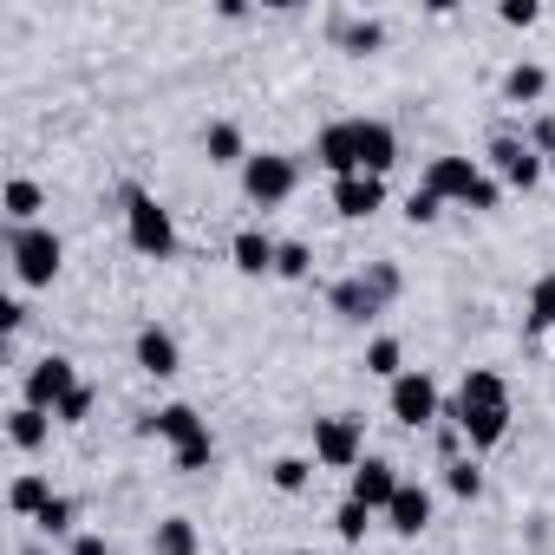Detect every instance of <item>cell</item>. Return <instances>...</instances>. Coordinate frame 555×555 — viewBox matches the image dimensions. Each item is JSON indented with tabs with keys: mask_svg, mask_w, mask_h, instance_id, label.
I'll list each match as a JSON object with an SVG mask.
<instances>
[{
	"mask_svg": "<svg viewBox=\"0 0 555 555\" xmlns=\"http://www.w3.org/2000/svg\"><path fill=\"white\" fill-rule=\"evenodd\" d=\"M21 555H47V548H34V542H27V548H21Z\"/></svg>",
	"mask_w": 555,
	"mask_h": 555,
	"instance_id": "obj_40",
	"label": "cell"
},
{
	"mask_svg": "<svg viewBox=\"0 0 555 555\" xmlns=\"http://www.w3.org/2000/svg\"><path fill=\"white\" fill-rule=\"evenodd\" d=\"M327 314H334V321H347V327H366V321H379L386 308L373 301V288L360 282V274H340V282L327 288Z\"/></svg>",
	"mask_w": 555,
	"mask_h": 555,
	"instance_id": "obj_18",
	"label": "cell"
},
{
	"mask_svg": "<svg viewBox=\"0 0 555 555\" xmlns=\"http://www.w3.org/2000/svg\"><path fill=\"white\" fill-rule=\"evenodd\" d=\"M229 261H235V274H248V282H261V274H274V261H282V242H274L268 229H235V242H229Z\"/></svg>",
	"mask_w": 555,
	"mask_h": 555,
	"instance_id": "obj_17",
	"label": "cell"
},
{
	"mask_svg": "<svg viewBox=\"0 0 555 555\" xmlns=\"http://www.w3.org/2000/svg\"><path fill=\"white\" fill-rule=\"evenodd\" d=\"M438 216H444V196H431V190L418 183V190L405 196V222H412V229H431Z\"/></svg>",
	"mask_w": 555,
	"mask_h": 555,
	"instance_id": "obj_33",
	"label": "cell"
},
{
	"mask_svg": "<svg viewBox=\"0 0 555 555\" xmlns=\"http://www.w3.org/2000/svg\"><path fill=\"white\" fill-rule=\"evenodd\" d=\"M483 177H490V170H483V157H464V151H438V157L425 164V177H418V183H425L431 196H444V203H457V209H464V203L477 196V183H483Z\"/></svg>",
	"mask_w": 555,
	"mask_h": 555,
	"instance_id": "obj_10",
	"label": "cell"
},
{
	"mask_svg": "<svg viewBox=\"0 0 555 555\" xmlns=\"http://www.w3.org/2000/svg\"><path fill=\"white\" fill-rule=\"evenodd\" d=\"M288 555H314V548H288Z\"/></svg>",
	"mask_w": 555,
	"mask_h": 555,
	"instance_id": "obj_41",
	"label": "cell"
},
{
	"mask_svg": "<svg viewBox=\"0 0 555 555\" xmlns=\"http://www.w3.org/2000/svg\"><path fill=\"white\" fill-rule=\"evenodd\" d=\"M34 529H40V535H66V542H73V535H79V503H73V496H53V503L40 509V522H34Z\"/></svg>",
	"mask_w": 555,
	"mask_h": 555,
	"instance_id": "obj_30",
	"label": "cell"
},
{
	"mask_svg": "<svg viewBox=\"0 0 555 555\" xmlns=\"http://www.w3.org/2000/svg\"><path fill=\"white\" fill-rule=\"evenodd\" d=\"M399 483H405V477H399V464L366 451V464L347 477V496H353V503H366L373 516H386V509H392V496H399Z\"/></svg>",
	"mask_w": 555,
	"mask_h": 555,
	"instance_id": "obj_12",
	"label": "cell"
},
{
	"mask_svg": "<svg viewBox=\"0 0 555 555\" xmlns=\"http://www.w3.org/2000/svg\"><path fill=\"white\" fill-rule=\"evenodd\" d=\"M53 496H60V490H53V483H47L40 470H21V477L8 483V509H14L21 522H40V509H47Z\"/></svg>",
	"mask_w": 555,
	"mask_h": 555,
	"instance_id": "obj_21",
	"label": "cell"
},
{
	"mask_svg": "<svg viewBox=\"0 0 555 555\" xmlns=\"http://www.w3.org/2000/svg\"><path fill=\"white\" fill-rule=\"evenodd\" d=\"M235 177H242V196L255 209H282L301 190V157H288V151H255Z\"/></svg>",
	"mask_w": 555,
	"mask_h": 555,
	"instance_id": "obj_6",
	"label": "cell"
},
{
	"mask_svg": "<svg viewBox=\"0 0 555 555\" xmlns=\"http://www.w3.org/2000/svg\"><path fill=\"white\" fill-rule=\"evenodd\" d=\"M170 464H177L183 477H196V470H209V464H216V431H209L203 444H183V451H170Z\"/></svg>",
	"mask_w": 555,
	"mask_h": 555,
	"instance_id": "obj_35",
	"label": "cell"
},
{
	"mask_svg": "<svg viewBox=\"0 0 555 555\" xmlns=\"http://www.w3.org/2000/svg\"><path fill=\"white\" fill-rule=\"evenodd\" d=\"M86 379H79V366L66 360V353H40L27 373H21V405H40V412H60V399L66 392H79Z\"/></svg>",
	"mask_w": 555,
	"mask_h": 555,
	"instance_id": "obj_9",
	"label": "cell"
},
{
	"mask_svg": "<svg viewBox=\"0 0 555 555\" xmlns=\"http://www.w3.org/2000/svg\"><path fill=\"white\" fill-rule=\"evenodd\" d=\"M21 327H27V301H14V295H8V301H0V334L14 340Z\"/></svg>",
	"mask_w": 555,
	"mask_h": 555,
	"instance_id": "obj_38",
	"label": "cell"
},
{
	"mask_svg": "<svg viewBox=\"0 0 555 555\" xmlns=\"http://www.w3.org/2000/svg\"><path fill=\"white\" fill-rule=\"evenodd\" d=\"M274 282H314V248H308V242H282V261H274Z\"/></svg>",
	"mask_w": 555,
	"mask_h": 555,
	"instance_id": "obj_32",
	"label": "cell"
},
{
	"mask_svg": "<svg viewBox=\"0 0 555 555\" xmlns=\"http://www.w3.org/2000/svg\"><path fill=\"white\" fill-rule=\"evenodd\" d=\"M366 529H373V509H366V503H353V496H347V503H340V509H334V535H340V542H347V548H360V542H366Z\"/></svg>",
	"mask_w": 555,
	"mask_h": 555,
	"instance_id": "obj_31",
	"label": "cell"
},
{
	"mask_svg": "<svg viewBox=\"0 0 555 555\" xmlns=\"http://www.w3.org/2000/svg\"><path fill=\"white\" fill-rule=\"evenodd\" d=\"M386 412H392V425H405V431H431V425H444V392H438V379H431L425 366H405V373L386 386Z\"/></svg>",
	"mask_w": 555,
	"mask_h": 555,
	"instance_id": "obj_5",
	"label": "cell"
},
{
	"mask_svg": "<svg viewBox=\"0 0 555 555\" xmlns=\"http://www.w3.org/2000/svg\"><path fill=\"white\" fill-rule=\"evenodd\" d=\"M8 261H14L21 288H53L66 268V242L47 222H27V229H8Z\"/></svg>",
	"mask_w": 555,
	"mask_h": 555,
	"instance_id": "obj_4",
	"label": "cell"
},
{
	"mask_svg": "<svg viewBox=\"0 0 555 555\" xmlns=\"http://www.w3.org/2000/svg\"><path fill=\"white\" fill-rule=\"evenodd\" d=\"M125 242H131L144 261H170V255H177V216H170L164 196L144 190V183H125Z\"/></svg>",
	"mask_w": 555,
	"mask_h": 555,
	"instance_id": "obj_3",
	"label": "cell"
},
{
	"mask_svg": "<svg viewBox=\"0 0 555 555\" xmlns=\"http://www.w3.org/2000/svg\"><path fill=\"white\" fill-rule=\"evenodd\" d=\"M542 92H548V73L535 60H516L503 73V105H542Z\"/></svg>",
	"mask_w": 555,
	"mask_h": 555,
	"instance_id": "obj_23",
	"label": "cell"
},
{
	"mask_svg": "<svg viewBox=\"0 0 555 555\" xmlns=\"http://www.w3.org/2000/svg\"><path fill=\"white\" fill-rule=\"evenodd\" d=\"M360 366H366L373 379H386V386H392V379L405 373V340H399V334H373V340H366V353H360Z\"/></svg>",
	"mask_w": 555,
	"mask_h": 555,
	"instance_id": "obj_24",
	"label": "cell"
},
{
	"mask_svg": "<svg viewBox=\"0 0 555 555\" xmlns=\"http://www.w3.org/2000/svg\"><path fill=\"white\" fill-rule=\"evenodd\" d=\"M0 209H8V229H27V222H40V209H47V190H40L34 177H8Z\"/></svg>",
	"mask_w": 555,
	"mask_h": 555,
	"instance_id": "obj_22",
	"label": "cell"
},
{
	"mask_svg": "<svg viewBox=\"0 0 555 555\" xmlns=\"http://www.w3.org/2000/svg\"><path fill=\"white\" fill-rule=\"evenodd\" d=\"M327 177H386L399 164V131L386 118H334L314 131V151H308Z\"/></svg>",
	"mask_w": 555,
	"mask_h": 555,
	"instance_id": "obj_1",
	"label": "cell"
},
{
	"mask_svg": "<svg viewBox=\"0 0 555 555\" xmlns=\"http://www.w3.org/2000/svg\"><path fill=\"white\" fill-rule=\"evenodd\" d=\"M314 464L353 477V470L366 464V418H360V412H327V418H314Z\"/></svg>",
	"mask_w": 555,
	"mask_h": 555,
	"instance_id": "obj_7",
	"label": "cell"
},
{
	"mask_svg": "<svg viewBox=\"0 0 555 555\" xmlns=\"http://www.w3.org/2000/svg\"><path fill=\"white\" fill-rule=\"evenodd\" d=\"M496 21H503V27H535V21H542V8H535V0H503Z\"/></svg>",
	"mask_w": 555,
	"mask_h": 555,
	"instance_id": "obj_37",
	"label": "cell"
},
{
	"mask_svg": "<svg viewBox=\"0 0 555 555\" xmlns=\"http://www.w3.org/2000/svg\"><path fill=\"white\" fill-rule=\"evenodd\" d=\"M444 418L457 425V438L470 444V457H477V451H496V444L509 438V418H516L509 379H503V373H490V366H470V373L457 379V392H451Z\"/></svg>",
	"mask_w": 555,
	"mask_h": 555,
	"instance_id": "obj_2",
	"label": "cell"
},
{
	"mask_svg": "<svg viewBox=\"0 0 555 555\" xmlns=\"http://www.w3.org/2000/svg\"><path fill=\"white\" fill-rule=\"evenodd\" d=\"M522 321H529V334H555V268H548L542 282L529 288V308H522Z\"/></svg>",
	"mask_w": 555,
	"mask_h": 555,
	"instance_id": "obj_27",
	"label": "cell"
},
{
	"mask_svg": "<svg viewBox=\"0 0 555 555\" xmlns=\"http://www.w3.org/2000/svg\"><path fill=\"white\" fill-rule=\"evenodd\" d=\"M138 431H144V438H164L170 451H183V444H203V438H209V418H203L196 405H183V399H170V405H157V412H144V418H138Z\"/></svg>",
	"mask_w": 555,
	"mask_h": 555,
	"instance_id": "obj_11",
	"label": "cell"
},
{
	"mask_svg": "<svg viewBox=\"0 0 555 555\" xmlns=\"http://www.w3.org/2000/svg\"><path fill=\"white\" fill-rule=\"evenodd\" d=\"M203 542H196V522L190 516H157V529H151V555H196Z\"/></svg>",
	"mask_w": 555,
	"mask_h": 555,
	"instance_id": "obj_25",
	"label": "cell"
},
{
	"mask_svg": "<svg viewBox=\"0 0 555 555\" xmlns=\"http://www.w3.org/2000/svg\"><path fill=\"white\" fill-rule=\"evenodd\" d=\"M386 209V177H334V216H347V222H373Z\"/></svg>",
	"mask_w": 555,
	"mask_h": 555,
	"instance_id": "obj_15",
	"label": "cell"
},
{
	"mask_svg": "<svg viewBox=\"0 0 555 555\" xmlns=\"http://www.w3.org/2000/svg\"><path fill=\"white\" fill-rule=\"evenodd\" d=\"M327 40L347 53V60H373L379 47H386V21H373V14H347V8H334L327 14Z\"/></svg>",
	"mask_w": 555,
	"mask_h": 555,
	"instance_id": "obj_13",
	"label": "cell"
},
{
	"mask_svg": "<svg viewBox=\"0 0 555 555\" xmlns=\"http://www.w3.org/2000/svg\"><path fill=\"white\" fill-rule=\"evenodd\" d=\"M360 282L373 288L379 308H392V301L405 295V268H399V261H366V268H360Z\"/></svg>",
	"mask_w": 555,
	"mask_h": 555,
	"instance_id": "obj_26",
	"label": "cell"
},
{
	"mask_svg": "<svg viewBox=\"0 0 555 555\" xmlns=\"http://www.w3.org/2000/svg\"><path fill=\"white\" fill-rule=\"evenodd\" d=\"M66 555H112V542H105V535H92V529H79V535L66 542Z\"/></svg>",
	"mask_w": 555,
	"mask_h": 555,
	"instance_id": "obj_39",
	"label": "cell"
},
{
	"mask_svg": "<svg viewBox=\"0 0 555 555\" xmlns=\"http://www.w3.org/2000/svg\"><path fill=\"white\" fill-rule=\"evenodd\" d=\"M522 138H529V151H535V157H555V112L529 118V131H522Z\"/></svg>",
	"mask_w": 555,
	"mask_h": 555,
	"instance_id": "obj_36",
	"label": "cell"
},
{
	"mask_svg": "<svg viewBox=\"0 0 555 555\" xmlns=\"http://www.w3.org/2000/svg\"><path fill=\"white\" fill-rule=\"evenodd\" d=\"M203 157H209L216 170H242L255 151H248V138H242L235 118H209V125H203Z\"/></svg>",
	"mask_w": 555,
	"mask_h": 555,
	"instance_id": "obj_19",
	"label": "cell"
},
{
	"mask_svg": "<svg viewBox=\"0 0 555 555\" xmlns=\"http://www.w3.org/2000/svg\"><path fill=\"white\" fill-rule=\"evenodd\" d=\"M131 360H138V373L144 379H177L183 373V347H177V334L170 327H138V340H131Z\"/></svg>",
	"mask_w": 555,
	"mask_h": 555,
	"instance_id": "obj_14",
	"label": "cell"
},
{
	"mask_svg": "<svg viewBox=\"0 0 555 555\" xmlns=\"http://www.w3.org/2000/svg\"><path fill=\"white\" fill-rule=\"evenodd\" d=\"M92 412H99V392H92V386H79V392H66V399H60V412H53V418H60V425H86Z\"/></svg>",
	"mask_w": 555,
	"mask_h": 555,
	"instance_id": "obj_34",
	"label": "cell"
},
{
	"mask_svg": "<svg viewBox=\"0 0 555 555\" xmlns=\"http://www.w3.org/2000/svg\"><path fill=\"white\" fill-rule=\"evenodd\" d=\"M268 483L282 490V496H301V490L314 483V457H274V464H268Z\"/></svg>",
	"mask_w": 555,
	"mask_h": 555,
	"instance_id": "obj_28",
	"label": "cell"
},
{
	"mask_svg": "<svg viewBox=\"0 0 555 555\" xmlns=\"http://www.w3.org/2000/svg\"><path fill=\"white\" fill-rule=\"evenodd\" d=\"M483 170H490L503 190H535V183H542V170H548V157H535V151H529V138L503 125V131L483 144Z\"/></svg>",
	"mask_w": 555,
	"mask_h": 555,
	"instance_id": "obj_8",
	"label": "cell"
},
{
	"mask_svg": "<svg viewBox=\"0 0 555 555\" xmlns=\"http://www.w3.org/2000/svg\"><path fill=\"white\" fill-rule=\"evenodd\" d=\"M53 425H60L53 412H40V405H14V412H8V444H14V451H40V444L53 438Z\"/></svg>",
	"mask_w": 555,
	"mask_h": 555,
	"instance_id": "obj_20",
	"label": "cell"
},
{
	"mask_svg": "<svg viewBox=\"0 0 555 555\" xmlns=\"http://www.w3.org/2000/svg\"><path fill=\"white\" fill-rule=\"evenodd\" d=\"M444 490H451L457 503H477V496H483V470H477V457H451V464H444Z\"/></svg>",
	"mask_w": 555,
	"mask_h": 555,
	"instance_id": "obj_29",
	"label": "cell"
},
{
	"mask_svg": "<svg viewBox=\"0 0 555 555\" xmlns=\"http://www.w3.org/2000/svg\"><path fill=\"white\" fill-rule=\"evenodd\" d=\"M431 516H438V503H431V490L405 477V483H399V496H392V509H386V529L412 542V535H425V529H431Z\"/></svg>",
	"mask_w": 555,
	"mask_h": 555,
	"instance_id": "obj_16",
	"label": "cell"
}]
</instances>
